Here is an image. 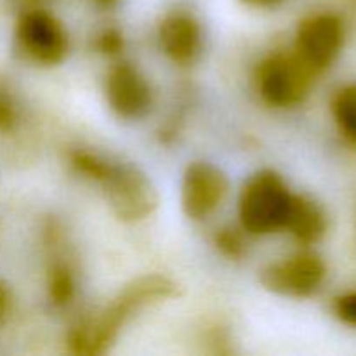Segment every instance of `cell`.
I'll use <instances>...</instances> for the list:
<instances>
[{"instance_id":"cell-12","label":"cell","mask_w":356,"mask_h":356,"mask_svg":"<svg viewBox=\"0 0 356 356\" xmlns=\"http://www.w3.org/2000/svg\"><path fill=\"white\" fill-rule=\"evenodd\" d=\"M332 113L341 131L356 143V86L344 87L336 94Z\"/></svg>"},{"instance_id":"cell-7","label":"cell","mask_w":356,"mask_h":356,"mask_svg":"<svg viewBox=\"0 0 356 356\" xmlns=\"http://www.w3.org/2000/svg\"><path fill=\"white\" fill-rule=\"evenodd\" d=\"M325 264L316 254L299 252L280 263L270 264L261 282L271 292L292 298H306L318 291L325 278Z\"/></svg>"},{"instance_id":"cell-19","label":"cell","mask_w":356,"mask_h":356,"mask_svg":"<svg viewBox=\"0 0 356 356\" xmlns=\"http://www.w3.org/2000/svg\"><path fill=\"white\" fill-rule=\"evenodd\" d=\"M118 44H120V38H118V35H106V37H104V49H110V52H113V51H117V47H118Z\"/></svg>"},{"instance_id":"cell-4","label":"cell","mask_w":356,"mask_h":356,"mask_svg":"<svg viewBox=\"0 0 356 356\" xmlns=\"http://www.w3.org/2000/svg\"><path fill=\"white\" fill-rule=\"evenodd\" d=\"M108 204L117 218L124 221H139L155 211L159 204L155 188L145 174L134 167L108 165L103 179Z\"/></svg>"},{"instance_id":"cell-13","label":"cell","mask_w":356,"mask_h":356,"mask_svg":"<svg viewBox=\"0 0 356 356\" xmlns=\"http://www.w3.org/2000/svg\"><path fill=\"white\" fill-rule=\"evenodd\" d=\"M75 284L70 275V271L65 266H56L51 270L49 275V294L56 305H66L73 298Z\"/></svg>"},{"instance_id":"cell-20","label":"cell","mask_w":356,"mask_h":356,"mask_svg":"<svg viewBox=\"0 0 356 356\" xmlns=\"http://www.w3.org/2000/svg\"><path fill=\"white\" fill-rule=\"evenodd\" d=\"M99 2H111V0H99Z\"/></svg>"},{"instance_id":"cell-10","label":"cell","mask_w":356,"mask_h":356,"mask_svg":"<svg viewBox=\"0 0 356 356\" xmlns=\"http://www.w3.org/2000/svg\"><path fill=\"white\" fill-rule=\"evenodd\" d=\"M160 45L174 63H193L202 49L200 24L190 14H170L160 26Z\"/></svg>"},{"instance_id":"cell-15","label":"cell","mask_w":356,"mask_h":356,"mask_svg":"<svg viewBox=\"0 0 356 356\" xmlns=\"http://www.w3.org/2000/svg\"><path fill=\"white\" fill-rule=\"evenodd\" d=\"M336 315L348 325L356 327V292H350L336 299Z\"/></svg>"},{"instance_id":"cell-18","label":"cell","mask_w":356,"mask_h":356,"mask_svg":"<svg viewBox=\"0 0 356 356\" xmlns=\"http://www.w3.org/2000/svg\"><path fill=\"white\" fill-rule=\"evenodd\" d=\"M242 2H245L247 6H252V7H273V6H278L282 0H242Z\"/></svg>"},{"instance_id":"cell-3","label":"cell","mask_w":356,"mask_h":356,"mask_svg":"<svg viewBox=\"0 0 356 356\" xmlns=\"http://www.w3.org/2000/svg\"><path fill=\"white\" fill-rule=\"evenodd\" d=\"M316 73L292 54H275L261 63L256 73L257 90L268 104L277 108L296 106L308 96Z\"/></svg>"},{"instance_id":"cell-9","label":"cell","mask_w":356,"mask_h":356,"mask_svg":"<svg viewBox=\"0 0 356 356\" xmlns=\"http://www.w3.org/2000/svg\"><path fill=\"white\" fill-rule=\"evenodd\" d=\"M106 97L111 110L124 118H138L152 104V90L145 76L129 65H118L106 80Z\"/></svg>"},{"instance_id":"cell-6","label":"cell","mask_w":356,"mask_h":356,"mask_svg":"<svg viewBox=\"0 0 356 356\" xmlns=\"http://www.w3.org/2000/svg\"><path fill=\"white\" fill-rule=\"evenodd\" d=\"M16 37L24 54L42 65L61 63L68 51L65 28L45 10L24 13L17 21Z\"/></svg>"},{"instance_id":"cell-8","label":"cell","mask_w":356,"mask_h":356,"mask_svg":"<svg viewBox=\"0 0 356 356\" xmlns=\"http://www.w3.org/2000/svg\"><path fill=\"white\" fill-rule=\"evenodd\" d=\"M228 193V179L212 163L195 162L186 169L183 177L181 202L183 211L191 219L211 216Z\"/></svg>"},{"instance_id":"cell-11","label":"cell","mask_w":356,"mask_h":356,"mask_svg":"<svg viewBox=\"0 0 356 356\" xmlns=\"http://www.w3.org/2000/svg\"><path fill=\"white\" fill-rule=\"evenodd\" d=\"M285 229H289L301 243L312 245L325 235V214L318 207V204L309 198L292 195Z\"/></svg>"},{"instance_id":"cell-1","label":"cell","mask_w":356,"mask_h":356,"mask_svg":"<svg viewBox=\"0 0 356 356\" xmlns=\"http://www.w3.org/2000/svg\"><path fill=\"white\" fill-rule=\"evenodd\" d=\"M174 285L162 277H146L129 285L111 306H108L96 320L76 327L70 336L73 351L82 355H99L117 339L118 332L143 306L160 299L170 298Z\"/></svg>"},{"instance_id":"cell-2","label":"cell","mask_w":356,"mask_h":356,"mask_svg":"<svg viewBox=\"0 0 356 356\" xmlns=\"http://www.w3.org/2000/svg\"><path fill=\"white\" fill-rule=\"evenodd\" d=\"M292 195L278 174L263 170L250 177L240 193L238 212L245 232L270 235L285 229Z\"/></svg>"},{"instance_id":"cell-14","label":"cell","mask_w":356,"mask_h":356,"mask_svg":"<svg viewBox=\"0 0 356 356\" xmlns=\"http://www.w3.org/2000/svg\"><path fill=\"white\" fill-rule=\"evenodd\" d=\"M17 111L13 96L6 87L0 86V132H10L16 125Z\"/></svg>"},{"instance_id":"cell-17","label":"cell","mask_w":356,"mask_h":356,"mask_svg":"<svg viewBox=\"0 0 356 356\" xmlns=\"http://www.w3.org/2000/svg\"><path fill=\"white\" fill-rule=\"evenodd\" d=\"M10 313V294L7 291L6 284L0 282V329L6 325L7 318H9Z\"/></svg>"},{"instance_id":"cell-5","label":"cell","mask_w":356,"mask_h":356,"mask_svg":"<svg viewBox=\"0 0 356 356\" xmlns=\"http://www.w3.org/2000/svg\"><path fill=\"white\" fill-rule=\"evenodd\" d=\"M344 44V24L336 14H315L301 21L296 37V54L318 75L336 61Z\"/></svg>"},{"instance_id":"cell-16","label":"cell","mask_w":356,"mask_h":356,"mask_svg":"<svg viewBox=\"0 0 356 356\" xmlns=\"http://www.w3.org/2000/svg\"><path fill=\"white\" fill-rule=\"evenodd\" d=\"M218 243L226 254L229 256H238L240 250H242V240L236 236V233L225 232L218 236Z\"/></svg>"}]
</instances>
